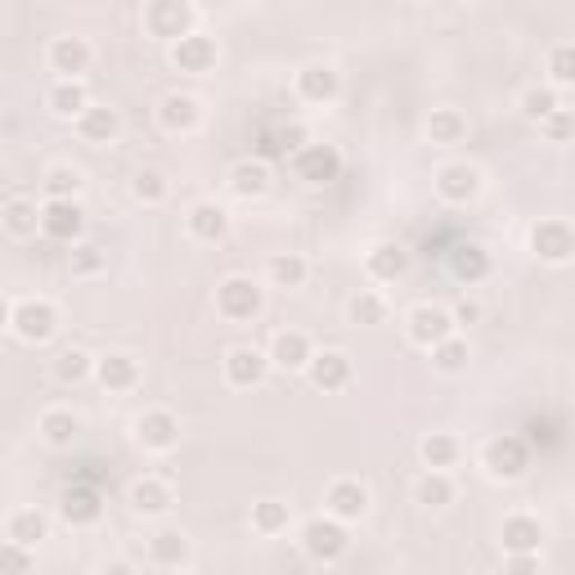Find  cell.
Returning a JSON list of instances; mask_svg holds the SVG:
<instances>
[{"mask_svg": "<svg viewBox=\"0 0 575 575\" xmlns=\"http://www.w3.org/2000/svg\"><path fill=\"white\" fill-rule=\"evenodd\" d=\"M347 548H351V531H347V522H337V517H310L306 526H301V553L310 557V562H324V566H333V562H341L347 557Z\"/></svg>", "mask_w": 575, "mask_h": 575, "instance_id": "obj_3", "label": "cell"}, {"mask_svg": "<svg viewBox=\"0 0 575 575\" xmlns=\"http://www.w3.org/2000/svg\"><path fill=\"white\" fill-rule=\"evenodd\" d=\"M293 171H297V180L301 185H328V180H337V171H341V153L333 149V145H301L297 153H293Z\"/></svg>", "mask_w": 575, "mask_h": 575, "instance_id": "obj_14", "label": "cell"}, {"mask_svg": "<svg viewBox=\"0 0 575 575\" xmlns=\"http://www.w3.org/2000/svg\"><path fill=\"white\" fill-rule=\"evenodd\" d=\"M185 229H189V239H198V244H225L229 239V211L220 202L202 198V202H194L185 211Z\"/></svg>", "mask_w": 575, "mask_h": 575, "instance_id": "obj_17", "label": "cell"}, {"mask_svg": "<svg viewBox=\"0 0 575 575\" xmlns=\"http://www.w3.org/2000/svg\"><path fill=\"white\" fill-rule=\"evenodd\" d=\"M369 486L365 482H356V477H337L328 490H324V513L328 517H337V522H360V517H369Z\"/></svg>", "mask_w": 575, "mask_h": 575, "instance_id": "obj_8", "label": "cell"}, {"mask_svg": "<svg viewBox=\"0 0 575 575\" xmlns=\"http://www.w3.org/2000/svg\"><path fill=\"white\" fill-rule=\"evenodd\" d=\"M127 504H131V513H136V517H162V513L176 504V495H171V486H167V482H158V477H140V482H131Z\"/></svg>", "mask_w": 575, "mask_h": 575, "instance_id": "obj_25", "label": "cell"}, {"mask_svg": "<svg viewBox=\"0 0 575 575\" xmlns=\"http://www.w3.org/2000/svg\"><path fill=\"white\" fill-rule=\"evenodd\" d=\"M46 59H50V72H59V77H86L90 63H95V50H90L86 37H72L68 32V37H54L50 41Z\"/></svg>", "mask_w": 575, "mask_h": 575, "instance_id": "obj_18", "label": "cell"}, {"mask_svg": "<svg viewBox=\"0 0 575 575\" xmlns=\"http://www.w3.org/2000/svg\"><path fill=\"white\" fill-rule=\"evenodd\" d=\"M266 310V293L257 279L248 275H229L216 284V315L229 319V324H252L257 315Z\"/></svg>", "mask_w": 575, "mask_h": 575, "instance_id": "obj_2", "label": "cell"}, {"mask_svg": "<svg viewBox=\"0 0 575 575\" xmlns=\"http://www.w3.org/2000/svg\"><path fill=\"white\" fill-rule=\"evenodd\" d=\"M347 319L360 324V328H374V324H387V297L374 293V288H360L351 301H347Z\"/></svg>", "mask_w": 575, "mask_h": 575, "instance_id": "obj_38", "label": "cell"}, {"mask_svg": "<svg viewBox=\"0 0 575 575\" xmlns=\"http://www.w3.org/2000/svg\"><path fill=\"white\" fill-rule=\"evenodd\" d=\"M229 189H235L239 198H266L270 194V167L261 158H244L235 162V171H229Z\"/></svg>", "mask_w": 575, "mask_h": 575, "instance_id": "obj_29", "label": "cell"}, {"mask_svg": "<svg viewBox=\"0 0 575 575\" xmlns=\"http://www.w3.org/2000/svg\"><path fill=\"white\" fill-rule=\"evenodd\" d=\"M288 522H293V508H288L284 499H261V504H252V531H257V535L275 539V535L288 531Z\"/></svg>", "mask_w": 575, "mask_h": 575, "instance_id": "obj_39", "label": "cell"}, {"mask_svg": "<svg viewBox=\"0 0 575 575\" xmlns=\"http://www.w3.org/2000/svg\"><path fill=\"white\" fill-rule=\"evenodd\" d=\"M46 103H50V112H54V118H63V122H77V112L90 103V90H86V81H81V77H59V81L50 86Z\"/></svg>", "mask_w": 575, "mask_h": 575, "instance_id": "obj_27", "label": "cell"}, {"mask_svg": "<svg viewBox=\"0 0 575 575\" xmlns=\"http://www.w3.org/2000/svg\"><path fill=\"white\" fill-rule=\"evenodd\" d=\"M427 140H432V145H464V140H468V118H464L458 108H432Z\"/></svg>", "mask_w": 575, "mask_h": 575, "instance_id": "obj_33", "label": "cell"}, {"mask_svg": "<svg viewBox=\"0 0 575 575\" xmlns=\"http://www.w3.org/2000/svg\"><path fill=\"white\" fill-rule=\"evenodd\" d=\"M220 369H225V383H229V387L252 391V387H261V383H266V374H270V356H266V351H257V347H229V351H225V360H220Z\"/></svg>", "mask_w": 575, "mask_h": 575, "instance_id": "obj_12", "label": "cell"}, {"mask_svg": "<svg viewBox=\"0 0 575 575\" xmlns=\"http://www.w3.org/2000/svg\"><path fill=\"white\" fill-rule=\"evenodd\" d=\"M499 539H504V553H539V544H544V522L531 517V513H513V517H504Z\"/></svg>", "mask_w": 575, "mask_h": 575, "instance_id": "obj_26", "label": "cell"}, {"mask_svg": "<svg viewBox=\"0 0 575 575\" xmlns=\"http://www.w3.org/2000/svg\"><path fill=\"white\" fill-rule=\"evenodd\" d=\"M95 378H99V387H103V391L127 396V391H136V387H140V360H136V356H127V351H108V356H99V360H95Z\"/></svg>", "mask_w": 575, "mask_h": 575, "instance_id": "obj_16", "label": "cell"}, {"mask_svg": "<svg viewBox=\"0 0 575 575\" xmlns=\"http://www.w3.org/2000/svg\"><path fill=\"white\" fill-rule=\"evenodd\" d=\"M449 315H454V328H468V324L482 319V306H477V301H458Z\"/></svg>", "mask_w": 575, "mask_h": 575, "instance_id": "obj_49", "label": "cell"}, {"mask_svg": "<svg viewBox=\"0 0 575 575\" xmlns=\"http://www.w3.org/2000/svg\"><path fill=\"white\" fill-rule=\"evenodd\" d=\"M306 275H310V266H306L301 252H279V257H270V284H275V288H301Z\"/></svg>", "mask_w": 575, "mask_h": 575, "instance_id": "obj_41", "label": "cell"}, {"mask_svg": "<svg viewBox=\"0 0 575 575\" xmlns=\"http://www.w3.org/2000/svg\"><path fill=\"white\" fill-rule=\"evenodd\" d=\"M10 310H14V306H10L6 297H0V333H6V328H10Z\"/></svg>", "mask_w": 575, "mask_h": 575, "instance_id": "obj_51", "label": "cell"}, {"mask_svg": "<svg viewBox=\"0 0 575 575\" xmlns=\"http://www.w3.org/2000/svg\"><path fill=\"white\" fill-rule=\"evenodd\" d=\"M468 360H473V347H468V337H458V333L440 337L436 347H432V365H436L440 374H464Z\"/></svg>", "mask_w": 575, "mask_h": 575, "instance_id": "obj_37", "label": "cell"}, {"mask_svg": "<svg viewBox=\"0 0 575 575\" xmlns=\"http://www.w3.org/2000/svg\"><path fill=\"white\" fill-rule=\"evenodd\" d=\"M41 235L50 244H77L86 235V207L77 198H46L41 202Z\"/></svg>", "mask_w": 575, "mask_h": 575, "instance_id": "obj_6", "label": "cell"}, {"mask_svg": "<svg viewBox=\"0 0 575 575\" xmlns=\"http://www.w3.org/2000/svg\"><path fill=\"white\" fill-rule=\"evenodd\" d=\"M301 374L310 378L315 391H347L351 378H356V365H351L347 351H315Z\"/></svg>", "mask_w": 575, "mask_h": 575, "instance_id": "obj_13", "label": "cell"}, {"mask_svg": "<svg viewBox=\"0 0 575 575\" xmlns=\"http://www.w3.org/2000/svg\"><path fill=\"white\" fill-rule=\"evenodd\" d=\"M46 535H50V517H46L41 508H19V513L10 517V539H19V544L37 548Z\"/></svg>", "mask_w": 575, "mask_h": 575, "instance_id": "obj_40", "label": "cell"}, {"mask_svg": "<svg viewBox=\"0 0 575 575\" xmlns=\"http://www.w3.org/2000/svg\"><path fill=\"white\" fill-rule=\"evenodd\" d=\"M149 562L162 566V571L189 566V539H185L180 531H158V535H149Z\"/></svg>", "mask_w": 575, "mask_h": 575, "instance_id": "obj_31", "label": "cell"}, {"mask_svg": "<svg viewBox=\"0 0 575 575\" xmlns=\"http://www.w3.org/2000/svg\"><path fill=\"white\" fill-rule=\"evenodd\" d=\"M414 499H418L423 508H449V504L458 499V490H454L449 473H440V468H427V473L418 477V486H414Z\"/></svg>", "mask_w": 575, "mask_h": 575, "instance_id": "obj_35", "label": "cell"}, {"mask_svg": "<svg viewBox=\"0 0 575 575\" xmlns=\"http://www.w3.org/2000/svg\"><path fill=\"white\" fill-rule=\"evenodd\" d=\"M449 270H454V279H464V284H482L490 275V252L482 244H454Z\"/></svg>", "mask_w": 575, "mask_h": 575, "instance_id": "obj_30", "label": "cell"}, {"mask_svg": "<svg viewBox=\"0 0 575 575\" xmlns=\"http://www.w3.org/2000/svg\"><path fill=\"white\" fill-rule=\"evenodd\" d=\"M59 513L68 526H95L103 517V490L90 486V482H72L59 499Z\"/></svg>", "mask_w": 575, "mask_h": 575, "instance_id": "obj_19", "label": "cell"}, {"mask_svg": "<svg viewBox=\"0 0 575 575\" xmlns=\"http://www.w3.org/2000/svg\"><path fill=\"white\" fill-rule=\"evenodd\" d=\"M449 333H458V328H454V315H449L445 306L423 301V306H414V310L405 315V337L414 341V347H423V351H432L436 341L449 337Z\"/></svg>", "mask_w": 575, "mask_h": 575, "instance_id": "obj_10", "label": "cell"}, {"mask_svg": "<svg viewBox=\"0 0 575 575\" xmlns=\"http://www.w3.org/2000/svg\"><path fill=\"white\" fill-rule=\"evenodd\" d=\"M41 189H46V198H77V194H81V171L68 167V162H59V167L46 171Z\"/></svg>", "mask_w": 575, "mask_h": 575, "instance_id": "obj_46", "label": "cell"}, {"mask_svg": "<svg viewBox=\"0 0 575 575\" xmlns=\"http://www.w3.org/2000/svg\"><path fill=\"white\" fill-rule=\"evenodd\" d=\"M571 81H575V46L562 41V46L548 50V86L553 90H566Z\"/></svg>", "mask_w": 575, "mask_h": 575, "instance_id": "obj_45", "label": "cell"}, {"mask_svg": "<svg viewBox=\"0 0 575 575\" xmlns=\"http://www.w3.org/2000/svg\"><path fill=\"white\" fill-rule=\"evenodd\" d=\"M337 95H341V72H337L333 63H306V68L297 72V99L324 108V103H333Z\"/></svg>", "mask_w": 575, "mask_h": 575, "instance_id": "obj_21", "label": "cell"}, {"mask_svg": "<svg viewBox=\"0 0 575 575\" xmlns=\"http://www.w3.org/2000/svg\"><path fill=\"white\" fill-rule=\"evenodd\" d=\"M37 432H41V440H46L50 449H72V440H77V432H81V418H77L72 409H46Z\"/></svg>", "mask_w": 575, "mask_h": 575, "instance_id": "obj_32", "label": "cell"}, {"mask_svg": "<svg viewBox=\"0 0 575 575\" xmlns=\"http://www.w3.org/2000/svg\"><path fill=\"white\" fill-rule=\"evenodd\" d=\"M86 378H95V356H90V351L68 347V351H59V356H54V383H63V387H81Z\"/></svg>", "mask_w": 575, "mask_h": 575, "instance_id": "obj_36", "label": "cell"}, {"mask_svg": "<svg viewBox=\"0 0 575 575\" xmlns=\"http://www.w3.org/2000/svg\"><path fill=\"white\" fill-rule=\"evenodd\" d=\"M158 122L171 136H189V131L202 127V103L194 95H185V90H171V95L158 99Z\"/></svg>", "mask_w": 575, "mask_h": 575, "instance_id": "obj_15", "label": "cell"}, {"mask_svg": "<svg viewBox=\"0 0 575 575\" xmlns=\"http://www.w3.org/2000/svg\"><path fill=\"white\" fill-rule=\"evenodd\" d=\"M0 225H6L10 239H37L41 235V207L32 198H10L0 207Z\"/></svg>", "mask_w": 575, "mask_h": 575, "instance_id": "obj_28", "label": "cell"}, {"mask_svg": "<svg viewBox=\"0 0 575 575\" xmlns=\"http://www.w3.org/2000/svg\"><path fill=\"white\" fill-rule=\"evenodd\" d=\"M365 270L374 284H400L409 275V248L405 244H374L369 257H365Z\"/></svg>", "mask_w": 575, "mask_h": 575, "instance_id": "obj_24", "label": "cell"}, {"mask_svg": "<svg viewBox=\"0 0 575 575\" xmlns=\"http://www.w3.org/2000/svg\"><path fill=\"white\" fill-rule=\"evenodd\" d=\"M103 266H108V252H103L99 244H72V252H68L72 279H95Z\"/></svg>", "mask_w": 575, "mask_h": 575, "instance_id": "obj_43", "label": "cell"}, {"mask_svg": "<svg viewBox=\"0 0 575 575\" xmlns=\"http://www.w3.org/2000/svg\"><path fill=\"white\" fill-rule=\"evenodd\" d=\"M10 328L19 333V341H28V347H41V341H50L59 333V310L46 297H23L10 310Z\"/></svg>", "mask_w": 575, "mask_h": 575, "instance_id": "obj_4", "label": "cell"}, {"mask_svg": "<svg viewBox=\"0 0 575 575\" xmlns=\"http://www.w3.org/2000/svg\"><path fill=\"white\" fill-rule=\"evenodd\" d=\"M482 468H486L490 482H522L526 468H531V440L517 436V432L490 436L486 449H482Z\"/></svg>", "mask_w": 575, "mask_h": 575, "instance_id": "obj_1", "label": "cell"}, {"mask_svg": "<svg viewBox=\"0 0 575 575\" xmlns=\"http://www.w3.org/2000/svg\"><path fill=\"white\" fill-rule=\"evenodd\" d=\"M131 436L145 454H171L180 445V418L171 409H145L136 423H131Z\"/></svg>", "mask_w": 575, "mask_h": 575, "instance_id": "obj_7", "label": "cell"}, {"mask_svg": "<svg viewBox=\"0 0 575 575\" xmlns=\"http://www.w3.org/2000/svg\"><path fill=\"white\" fill-rule=\"evenodd\" d=\"M418 454H423L427 468L449 473V468L458 464V454H464V445H458V436H449V432H427L423 445H418Z\"/></svg>", "mask_w": 575, "mask_h": 575, "instance_id": "obj_34", "label": "cell"}, {"mask_svg": "<svg viewBox=\"0 0 575 575\" xmlns=\"http://www.w3.org/2000/svg\"><path fill=\"white\" fill-rule=\"evenodd\" d=\"M531 252L548 266H566L571 252H575V235H571V225L548 216V220H535L531 225Z\"/></svg>", "mask_w": 575, "mask_h": 575, "instance_id": "obj_9", "label": "cell"}, {"mask_svg": "<svg viewBox=\"0 0 575 575\" xmlns=\"http://www.w3.org/2000/svg\"><path fill=\"white\" fill-rule=\"evenodd\" d=\"M482 185L486 180H482V171L473 162H445V167H436V194L449 207H468L482 194Z\"/></svg>", "mask_w": 575, "mask_h": 575, "instance_id": "obj_11", "label": "cell"}, {"mask_svg": "<svg viewBox=\"0 0 575 575\" xmlns=\"http://www.w3.org/2000/svg\"><path fill=\"white\" fill-rule=\"evenodd\" d=\"M145 28H149V37L171 46V41H180V37H189L198 28V14H194L189 0H149L145 6Z\"/></svg>", "mask_w": 575, "mask_h": 575, "instance_id": "obj_5", "label": "cell"}, {"mask_svg": "<svg viewBox=\"0 0 575 575\" xmlns=\"http://www.w3.org/2000/svg\"><path fill=\"white\" fill-rule=\"evenodd\" d=\"M266 356H270V369L301 374V369H306V360L315 356V347H310V337H306V333H297V328H279Z\"/></svg>", "mask_w": 575, "mask_h": 575, "instance_id": "obj_22", "label": "cell"}, {"mask_svg": "<svg viewBox=\"0 0 575 575\" xmlns=\"http://www.w3.org/2000/svg\"><path fill=\"white\" fill-rule=\"evenodd\" d=\"M216 59H220L216 41H211V37H202L198 28H194L189 37H180V41H171V63H176L180 72H211V68H216Z\"/></svg>", "mask_w": 575, "mask_h": 575, "instance_id": "obj_23", "label": "cell"}, {"mask_svg": "<svg viewBox=\"0 0 575 575\" xmlns=\"http://www.w3.org/2000/svg\"><path fill=\"white\" fill-rule=\"evenodd\" d=\"M32 566H37V553L28 544H19V539L0 544V575H6V571H32Z\"/></svg>", "mask_w": 575, "mask_h": 575, "instance_id": "obj_47", "label": "cell"}, {"mask_svg": "<svg viewBox=\"0 0 575 575\" xmlns=\"http://www.w3.org/2000/svg\"><path fill=\"white\" fill-rule=\"evenodd\" d=\"M77 136L86 145H112V140L122 136V112L108 108V103H86L77 112Z\"/></svg>", "mask_w": 575, "mask_h": 575, "instance_id": "obj_20", "label": "cell"}, {"mask_svg": "<svg viewBox=\"0 0 575 575\" xmlns=\"http://www.w3.org/2000/svg\"><path fill=\"white\" fill-rule=\"evenodd\" d=\"M539 131H544L553 145H566V140H571V108H566V103H562V108H553L548 118L539 122Z\"/></svg>", "mask_w": 575, "mask_h": 575, "instance_id": "obj_48", "label": "cell"}, {"mask_svg": "<svg viewBox=\"0 0 575 575\" xmlns=\"http://www.w3.org/2000/svg\"><path fill=\"white\" fill-rule=\"evenodd\" d=\"M508 571H517V575H526V571H535L539 566V553H508V562H504Z\"/></svg>", "mask_w": 575, "mask_h": 575, "instance_id": "obj_50", "label": "cell"}, {"mask_svg": "<svg viewBox=\"0 0 575 575\" xmlns=\"http://www.w3.org/2000/svg\"><path fill=\"white\" fill-rule=\"evenodd\" d=\"M553 108H562V90H553V86H531L522 95V118L526 122H544Z\"/></svg>", "mask_w": 575, "mask_h": 575, "instance_id": "obj_44", "label": "cell"}, {"mask_svg": "<svg viewBox=\"0 0 575 575\" xmlns=\"http://www.w3.org/2000/svg\"><path fill=\"white\" fill-rule=\"evenodd\" d=\"M167 194H171V185H167V176H162V171H153V167L136 171V180H131V198H136V202L158 207V202H167Z\"/></svg>", "mask_w": 575, "mask_h": 575, "instance_id": "obj_42", "label": "cell"}]
</instances>
